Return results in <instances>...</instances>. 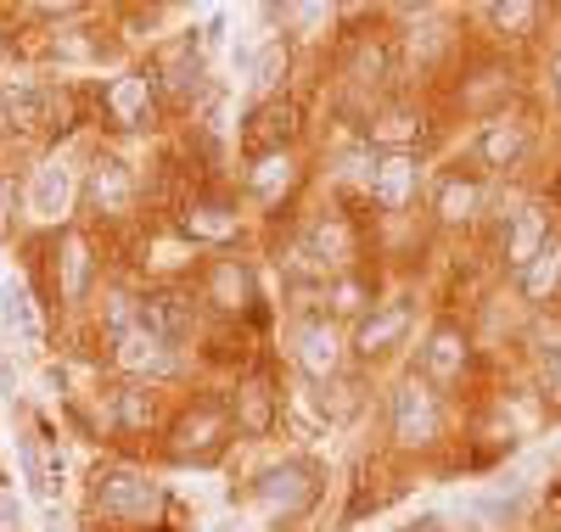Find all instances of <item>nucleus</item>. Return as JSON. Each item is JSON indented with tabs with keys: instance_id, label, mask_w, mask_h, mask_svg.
I'll return each mask as SVG.
<instances>
[{
	"instance_id": "1",
	"label": "nucleus",
	"mask_w": 561,
	"mask_h": 532,
	"mask_svg": "<svg viewBox=\"0 0 561 532\" xmlns=\"http://www.w3.org/2000/svg\"><path fill=\"white\" fill-rule=\"evenodd\" d=\"M444 426H449L444 393L410 370L388 393V438H393V449L399 454H433L444 443Z\"/></svg>"
},
{
	"instance_id": "2",
	"label": "nucleus",
	"mask_w": 561,
	"mask_h": 532,
	"mask_svg": "<svg viewBox=\"0 0 561 532\" xmlns=\"http://www.w3.org/2000/svg\"><path fill=\"white\" fill-rule=\"evenodd\" d=\"M90 505H96L107 521H118V527H158L163 488L147 471H135V465H102L96 482H90Z\"/></svg>"
},
{
	"instance_id": "3",
	"label": "nucleus",
	"mask_w": 561,
	"mask_h": 532,
	"mask_svg": "<svg viewBox=\"0 0 561 532\" xmlns=\"http://www.w3.org/2000/svg\"><path fill=\"white\" fill-rule=\"evenodd\" d=\"M230 438H237V426H230V404H214V398H197V404H185L169 426V454L180 465H214Z\"/></svg>"
},
{
	"instance_id": "4",
	"label": "nucleus",
	"mask_w": 561,
	"mask_h": 532,
	"mask_svg": "<svg viewBox=\"0 0 561 532\" xmlns=\"http://www.w3.org/2000/svg\"><path fill=\"white\" fill-rule=\"evenodd\" d=\"M287 348H293L298 375H309L314 386L337 381V375H343V365H348V336H343V325H337V320H325V314H304V320H293Z\"/></svg>"
},
{
	"instance_id": "5",
	"label": "nucleus",
	"mask_w": 561,
	"mask_h": 532,
	"mask_svg": "<svg viewBox=\"0 0 561 532\" xmlns=\"http://www.w3.org/2000/svg\"><path fill=\"white\" fill-rule=\"evenodd\" d=\"M410 331H415V303L410 298H382V303H370L354 331H348V354L359 365H377L388 354H399L410 343Z\"/></svg>"
},
{
	"instance_id": "6",
	"label": "nucleus",
	"mask_w": 561,
	"mask_h": 532,
	"mask_svg": "<svg viewBox=\"0 0 561 532\" xmlns=\"http://www.w3.org/2000/svg\"><path fill=\"white\" fill-rule=\"evenodd\" d=\"M314 494H320V471H314L309 460L275 465V471H264L253 488H248V499L264 505L270 521H293V516H304V510L314 505Z\"/></svg>"
},
{
	"instance_id": "7",
	"label": "nucleus",
	"mask_w": 561,
	"mask_h": 532,
	"mask_svg": "<svg viewBox=\"0 0 561 532\" xmlns=\"http://www.w3.org/2000/svg\"><path fill=\"white\" fill-rule=\"evenodd\" d=\"M466 370H472V331H466L460 320H438L415 348V375L444 393V386H455Z\"/></svg>"
},
{
	"instance_id": "8",
	"label": "nucleus",
	"mask_w": 561,
	"mask_h": 532,
	"mask_svg": "<svg viewBox=\"0 0 561 532\" xmlns=\"http://www.w3.org/2000/svg\"><path fill=\"white\" fill-rule=\"evenodd\" d=\"M528 152H534V124L517 118V113L483 118V129H478V140H472V158H478V169H489V174L523 169Z\"/></svg>"
},
{
	"instance_id": "9",
	"label": "nucleus",
	"mask_w": 561,
	"mask_h": 532,
	"mask_svg": "<svg viewBox=\"0 0 561 532\" xmlns=\"http://www.w3.org/2000/svg\"><path fill=\"white\" fill-rule=\"evenodd\" d=\"M113 365L124 375H135V381H158V375H174L180 370V348L163 343V336L147 331V325H129V331L113 336Z\"/></svg>"
},
{
	"instance_id": "10",
	"label": "nucleus",
	"mask_w": 561,
	"mask_h": 532,
	"mask_svg": "<svg viewBox=\"0 0 561 532\" xmlns=\"http://www.w3.org/2000/svg\"><path fill=\"white\" fill-rule=\"evenodd\" d=\"M298 152L293 147H280V152H259L253 163H248V174H242V190H248V203L253 208H264V213H275V208H287V197L298 190Z\"/></svg>"
},
{
	"instance_id": "11",
	"label": "nucleus",
	"mask_w": 561,
	"mask_h": 532,
	"mask_svg": "<svg viewBox=\"0 0 561 532\" xmlns=\"http://www.w3.org/2000/svg\"><path fill=\"white\" fill-rule=\"evenodd\" d=\"M102 118L113 129H147L158 118V79L147 73H124L102 84Z\"/></svg>"
},
{
	"instance_id": "12",
	"label": "nucleus",
	"mask_w": 561,
	"mask_h": 532,
	"mask_svg": "<svg viewBox=\"0 0 561 532\" xmlns=\"http://www.w3.org/2000/svg\"><path fill=\"white\" fill-rule=\"evenodd\" d=\"M230 426H237L242 438H270V431L280 426V393L270 386L264 370L237 381V393H230Z\"/></svg>"
},
{
	"instance_id": "13",
	"label": "nucleus",
	"mask_w": 561,
	"mask_h": 532,
	"mask_svg": "<svg viewBox=\"0 0 561 532\" xmlns=\"http://www.w3.org/2000/svg\"><path fill=\"white\" fill-rule=\"evenodd\" d=\"M203 303L214 309V314H248L253 303H259V286H253V269L242 264V258H214L208 269H203Z\"/></svg>"
},
{
	"instance_id": "14",
	"label": "nucleus",
	"mask_w": 561,
	"mask_h": 532,
	"mask_svg": "<svg viewBox=\"0 0 561 532\" xmlns=\"http://www.w3.org/2000/svg\"><path fill=\"white\" fill-rule=\"evenodd\" d=\"M421 190V163L415 152H377V174H370V203L382 213H404Z\"/></svg>"
},
{
	"instance_id": "15",
	"label": "nucleus",
	"mask_w": 561,
	"mask_h": 532,
	"mask_svg": "<svg viewBox=\"0 0 561 532\" xmlns=\"http://www.w3.org/2000/svg\"><path fill=\"white\" fill-rule=\"evenodd\" d=\"M550 208L545 203H523L517 213H505V235H500V258L511 264V275H517L539 247H545V241H550Z\"/></svg>"
},
{
	"instance_id": "16",
	"label": "nucleus",
	"mask_w": 561,
	"mask_h": 532,
	"mask_svg": "<svg viewBox=\"0 0 561 532\" xmlns=\"http://www.w3.org/2000/svg\"><path fill=\"white\" fill-rule=\"evenodd\" d=\"M483 203H489V190H483V180H478V174H444V180H438V190H433V219H438L444 230L478 224Z\"/></svg>"
},
{
	"instance_id": "17",
	"label": "nucleus",
	"mask_w": 561,
	"mask_h": 532,
	"mask_svg": "<svg viewBox=\"0 0 561 532\" xmlns=\"http://www.w3.org/2000/svg\"><path fill=\"white\" fill-rule=\"evenodd\" d=\"M517 298L528 309H550L561 298V230H550V241L517 269Z\"/></svg>"
},
{
	"instance_id": "18",
	"label": "nucleus",
	"mask_w": 561,
	"mask_h": 532,
	"mask_svg": "<svg viewBox=\"0 0 561 532\" xmlns=\"http://www.w3.org/2000/svg\"><path fill=\"white\" fill-rule=\"evenodd\" d=\"M293 129H298V107L275 95V102H259V107L248 113L242 140H248V152L259 158V152H280V147H293Z\"/></svg>"
},
{
	"instance_id": "19",
	"label": "nucleus",
	"mask_w": 561,
	"mask_h": 532,
	"mask_svg": "<svg viewBox=\"0 0 561 532\" xmlns=\"http://www.w3.org/2000/svg\"><path fill=\"white\" fill-rule=\"evenodd\" d=\"M140 325H147V331H158L163 343H174V348H180L185 336H192V325H197V303L169 286V292L140 298Z\"/></svg>"
},
{
	"instance_id": "20",
	"label": "nucleus",
	"mask_w": 561,
	"mask_h": 532,
	"mask_svg": "<svg viewBox=\"0 0 561 532\" xmlns=\"http://www.w3.org/2000/svg\"><path fill=\"white\" fill-rule=\"evenodd\" d=\"M185 241H237L242 235V208L230 203V197H203V203H192L185 208Z\"/></svg>"
},
{
	"instance_id": "21",
	"label": "nucleus",
	"mask_w": 561,
	"mask_h": 532,
	"mask_svg": "<svg viewBox=\"0 0 561 532\" xmlns=\"http://www.w3.org/2000/svg\"><path fill=\"white\" fill-rule=\"evenodd\" d=\"M84 197H90V208H102L107 219H118L135 203V174L118 158H96L90 163V180H84Z\"/></svg>"
},
{
	"instance_id": "22",
	"label": "nucleus",
	"mask_w": 561,
	"mask_h": 532,
	"mask_svg": "<svg viewBox=\"0 0 561 532\" xmlns=\"http://www.w3.org/2000/svg\"><path fill=\"white\" fill-rule=\"evenodd\" d=\"M73 174L62 169V163H39L34 169V180H28V213L34 219H68V208H73Z\"/></svg>"
},
{
	"instance_id": "23",
	"label": "nucleus",
	"mask_w": 561,
	"mask_h": 532,
	"mask_svg": "<svg viewBox=\"0 0 561 532\" xmlns=\"http://www.w3.org/2000/svg\"><path fill=\"white\" fill-rule=\"evenodd\" d=\"M421 129H427V118H421L415 107H382L365 124V147L370 152H415Z\"/></svg>"
},
{
	"instance_id": "24",
	"label": "nucleus",
	"mask_w": 561,
	"mask_h": 532,
	"mask_svg": "<svg viewBox=\"0 0 561 532\" xmlns=\"http://www.w3.org/2000/svg\"><path fill=\"white\" fill-rule=\"evenodd\" d=\"M304 258H314V269L325 275V269H343L348 264V253H354V235H348V224L343 219H314L309 230H304V247H298Z\"/></svg>"
},
{
	"instance_id": "25",
	"label": "nucleus",
	"mask_w": 561,
	"mask_h": 532,
	"mask_svg": "<svg viewBox=\"0 0 561 532\" xmlns=\"http://www.w3.org/2000/svg\"><path fill=\"white\" fill-rule=\"evenodd\" d=\"M57 264H62V298L68 303H84L90 286H96V258H90V241L79 230L62 235V258Z\"/></svg>"
},
{
	"instance_id": "26",
	"label": "nucleus",
	"mask_w": 561,
	"mask_h": 532,
	"mask_svg": "<svg viewBox=\"0 0 561 532\" xmlns=\"http://www.w3.org/2000/svg\"><path fill=\"white\" fill-rule=\"evenodd\" d=\"M505 95H511V73L489 62V68H478V73H472V84L460 90V107H472V113L494 118V113H505Z\"/></svg>"
},
{
	"instance_id": "27",
	"label": "nucleus",
	"mask_w": 561,
	"mask_h": 532,
	"mask_svg": "<svg viewBox=\"0 0 561 532\" xmlns=\"http://www.w3.org/2000/svg\"><path fill=\"white\" fill-rule=\"evenodd\" d=\"M287 68H293V51H287V39H264L259 45V57H253V95L259 102H275V90L287 84Z\"/></svg>"
},
{
	"instance_id": "28",
	"label": "nucleus",
	"mask_w": 561,
	"mask_h": 532,
	"mask_svg": "<svg viewBox=\"0 0 561 532\" xmlns=\"http://www.w3.org/2000/svg\"><path fill=\"white\" fill-rule=\"evenodd\" d=\"M325 303H332L337 320H359L377 298H370V286L359 275H325Z\"/></svg>"
},
{
	"instance_id": "29",
	"label": "nucleus",
	"mask_w": 561,
	"mask_h": 532,
	"mask_svg": "<svg viewBox=\"0 0 561 532\" xmlns=\"http://www.w3.org/2000/svg\"><path fill=\"white\" fill-rule=\"evenodd\" d=\"M113 409H118V431H147V426H152V415H158V404H152V386L129 381L124 393H113Z\"/></svg>"
},
{
	"instance_id": "30",
	"label": "nucleus",
	"mask_w": 561,
	"mask_h": 532,
	"mask_svg": "<svg viewBox=\"0 0 561 532\" xmlns=\"http://www.w3.org/2000/svg\"><path fill=\"white\" fill-rule=\"evenodd\" d=\"M483 18H489L500 34H511V39H528V34L539 28L545 7H534V0H505V7H489Z\"/></svg>"
},
{
	"instance_id": "31",
	"label": "nucleus",
	"mask_w": 561,
	"mask_h": 532,
	"mask_svg": "<svg viewBox=\"0 0 561 532\" xmlns=\"http://www.w3.org/2000/svg\"><path fill=\"white\" fill-rule=\"evenodd\" d=\"M0 320H7V331H18V336H23L28 348H39V314L28 309V298L18 292L12 280L0 286Z\"/></svg>"
},
{
	"instance_id": "32",
	"label": "nucleus",
	"mask_w": 561,
	"mask_h": 532,
	"mask_svg": "<svg viewBox=\"0 0 561 532\" xmlns=\"http://www.w3.org/2000/svg\"><path fill=\"white\" fill-rule=\"evenodd\" d=\"M534 375H539V393L561 404V331L534 343Z\"/></svg>"
},
{
	"instance_id": "33",
	"label": "nucleus",
	"mask_w": 561,
	"mask_h": 532,
	"mask_svg": "<svg viewBox=\"0 0 561 532\" xmlns=\"http://www.w3.org/2000/svg\"><path fill=\"white\" fill-rule=\"evenodd\" d=\"M18 208H23V190H18V180H12V174H0V241L12 235V224H18Z\"/></svg>"
},
{
	"instance_id": "34",
	"label": "nucleus",
	"mask_w": 561,
	"mask_h": 532,
	"mask_svg": "<svg viewBox=\"0 0 561 532\" xmlns=\"http://www.w3.org/2000/svg\"><path fill=\"white\" fill-rule=\"evenodd\" d=\"M0 532H23V505L7 482H0Z\"/></svg>"
},
{
	"instance_id": "35",
	"label": "nucleus",
	"mask_w": 561,
	"mask_h": 532,
	"mask_svg": "<svg viewBox=\"0 0 561 532\" xmlns=\"http://www.w3.org/2000/svg\"><path fill=\"white\" fill-rule=\"evenodd\" d=\"M550 84H556V90H561V51H556V57H550Z\"/></svg>"
},
{
	"instance_id": "36",
	"label": "nucleus",
	"mask_w": 561,
	"mask_h": 532,
	"mask_svg": "<svg viewBox=\"0 0 561 532\" xmlns=\"http://www.w3.org/2000/svg\"><path fill=\"white\" fill-rule=\"evenodd\" d=\"M415 527H421V532H438V521H433V516H427V521H415Z\"/></svg>"
},
{
	"instance_id": "37",
	"label": "nucleus",
	"mask_w": 561,
	"mask_h": 532,
	"mask_svg": "<svg viewBox=\"0 0 561 532\" xmlns=\"http://www.w3.org/2000/svg\"><path fill=\"white\" fill-rule=\"evenodd\" d=\"M550 197H556V203H561V180H556V190H550Z\"/></svg>"
}]
</instances>
